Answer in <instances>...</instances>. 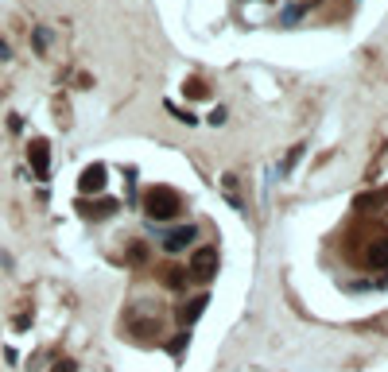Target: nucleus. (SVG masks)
Listing matches in <instances>:
<instances>
[{"mask_svg": "<svg viewBox=\"0 0 388 372\" xmlns=\"http://www.w3.org/2000/svg\"><path fill=\"white\" fill-rule=\"evenodd\" d=\"M144 210H148L152 221H171V218L183 213V198H179L171 186H152L144 194Z\"/></svg>", "mask_w": 388, "mask_h": 372, "instance_id": "obj_1", "label": "nucleus"}, {"mask_svg": "<svg viewBox=\"0 0 388 372\" xmlns=\"http://www.w3.org/2000/svg\"><path fill=\"white\" fill-rule=\"evenodd\" d=\"M218 276V244H202L191 252V279L198 283H210Z\"/></svg>", "mask_w": 388, "mask_h": 372, "instance_id": "obj_2", "label": "nucleus"}, {"mask_svg": "<svg viewBox=\"0 0 388 372\" xmlns=\"http://www.w3.org/2000/svg\"><path fill=\"white\" fill-rule=\"evenodd\" d=\"M125 326H128V334L136 337V342H155V337H160V322H155V318H140V314H128Z\"/></svg>", "mask_w": 388, "mask_h": 372, "instance_id": "obj_3", "label": "nucleus"}, {"mask_svg": "<svg viewBox=\"0 0 388 372\" xmlns=\"http://www.w3.org/2000/svg\"><path fill=\"white\" fill-rule=\"evenodd\" d=\"M47 152H51V144H47V140H31L28 159H31V171H35L39 179H47V171H51V159H47Z\"/></svg>", "mask_w": 388, "mask_h": 372, "instance_id": "obj_4", "label": "nucleus"}, {"mask_svg": "<svg viewBox=\"0 0 388 372\" xmlns=\"http://www.w3.org/2000/svg\"><path fill=\"white\" fill-rule=\"evenodd\" d=\"M82 194H101V190H105V167H101V163H94V167H86V171H82Z\"/></svg>", "mask_w": 388, "mask_h": 372, "instance_id": "obj_5", "label": "nucleus"}, {"mask_svg": "<svg viewBox=\"0 0 388 372\" xmlns=\"http://www.w3.org/2000/svg\"><path fill=\"white\" fill-rule=\"evenodd\" d=\"M194 237H198V229H194V225H179V229H171V233H167L163 248H167V252H183V248L191 244Z\"/></svg>", "mask_w": 388, "mask_h": 372, "instance_id": "obj_6", "label": "nucleus"}, {"mask_svg": "<svg viewBox=\"0 0 388 372\" xmlns=\"http://www.w3.org/2000/svg\"><path fill=\"white\" fill-rule=\"evenodd\" d=\"M365 264H369V268H384V264H388V237H381V241H369Z\"/></svg>", "mask_w": 388, "mask_h": 372, "instance_id": "obj_7", "label": "nucleus"}, {"mask_svg": "<svg viewBox=\"0 0 388 372\" xmlns=\"http://www.w3.org/2000/svg\"><path fill=\"white\" fill-rule=\"evenodd\" d=\"M202 307H206V295H198V299H191L183 310H179V322H183V326H187V322H194L198 314H202Z\"/></svg>", "mask_w": 388, "mask_h": 372, "instance_id": "obj_8", "label": "nucleus"}, {"mask_svg": "<svg viewBox=\"0 0 388 372\" xmlns=\"http://www.w3.org/2000/svg\"><path fill=\"white\" fill-rule=\"evenodd\" d=\"M128 264H148V244L144 241H132L128 244Z\"/></svg>", "mask_w": 388, "mask_h": 372, "instance_id": "obj_9", "label": "nucleus"}, {"mask_svg": "<svg viewBox=\"0 0 388 372\" xmlns=\"http://www.w3.org/2000/svg\"><path fill=\"white\" fill-rule=\"evenodd\" d=\"M167 287H187V271L183 268H167V279H163Z\"/></svg>", "mask_w": 388, "mask_h": 372, "instance_id": "obj_10", "label": "nucleus"}, {"mask_svg": "<svg viewBox=\"0 0 388 372\" xmlns=\"http://www.w3.org/2000/svg\"><path fill=\"white\" fill-rule=\"evenodd\" d=\"M299 16H303V8H287V12H284V23H295Z\"/></svg>", "mask_w": 388, "mask_h": 372, "instance_id": "obj_11", "label": "nucleus"}, {"mask_svg": "<svg viewBox=\"0 0 388 372\" xmlns=\"http://www.w3.org/2000/svg\"><path fill=\"white\" fill-rule=\"evenodd\" d=\"M187 89H191V97H206V86H202V81H191Z\"/></svg>", "mask_w": 388, "mask_h": 372, "instance_id": "obj_12", "label": "nucleus"}]
</instances>
